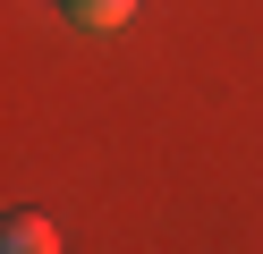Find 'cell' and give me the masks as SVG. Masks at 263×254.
<instances>
[{"mask_svg": "<svg viewBox=\"0 0 263 254\" xmlns=\"http://www.w3.org/2000/svg\"><path fill=\"white\" fill-rule=\"evenodd\" d=\"M68 9V26H85V34H119L127 17H136V0H60Z\"/></svg>", "mask_w": 263, "mask_h": 254, "instance_id": "1", "label": "cell"}, {"mask_svg": "<svg viewBox=\"0 0 263 254\" xmlns=\"http://www.w3.org/2000/svg\"><path fill=\"white\" fill-rule=\"evenodd\" d=\"M9 246H17V254H51L60 229H51V220H34V212H17V220H9Z\"/></svg>", "mask_w": 263, "mask_h": 254, "instance_id": "2", "label": "cell"}]
</instances>
